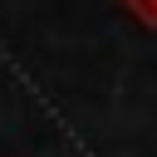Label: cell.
I'll list each match as a JSON object with an SVG mask.
<instances>
[{
	"mask_svg": "<svg viewBox=\"0 0 157 157\" xmlns=\"http://www.w3.org/2000/svg\"><path fill=\"white\" fill-rule=\"evenodd\" d=\"M137 25H147V29H157V0H118Z\"/></svg>",
	"mask_w": 157,
	"mask_h": 157,
	"instance_id": "obj_1",
	"label": "cell"
}]
</instances>
